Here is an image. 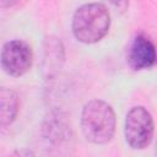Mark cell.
I'll list each match as a JSON object with an SVG mask.
<instances>
[{
  "label": "cell",
  "mask_w": 157,
  "mask_h": 157,
  "mask_svg": "<svg viewBox=\"0 0 157 157\" xmlns=\"http://www.w3.org/2000/svg\"><path fill=\"white\" fill-rule=\"evenodd\" d=\"M80 125L87 141L94 145H104L114 136L117 126L115 113L107 102L91 99L81 110Z\"/></svg>",
  "instance_id": "cell-1"
},
{
  "label": "cell",
  "mask_w": 157,
  "mask_h": 157,
  "mask_svg": "<svg viewBox=\"0 0 157 157\" xmlns=\"http://www.w3.org/2000/svg\"><path fill=\"white\" fill-rule=\"evenodd\" d=\"M110 27V13L101 2H90L76 9L71 21L74 37L83 44L102 40Z\"/></svg>",
  "instance_id": "cell-2"
},
{
  "label": "cell",
  "mask_w": 157,
  "mask_h": 157,
  "mask_svg": "<svg viewBox=\"0 0 157 157\" xmlns=\"http://www.w3.org/2000/svg\"><path fill=\"white\" fill-rule=\"evenodd\" d=\"M155 132V123L151 113L142 105L132 107L125 118L124 136L126 144L134 150L146 148Z\"/></svg>",
  "instance_id": "cell-3"
},
{
  "label": "cell",
  "mask_w": 157,
  "mask_h": 157,
  "mask_svg": "<svg viewBox=\"0 0 157 157\" xmlns=\"http://www.w3.org/2000/svg\"><path fill=\"white\" fill-rule=\"evenodd\" d=\"M40 134L47 146L56 151L67 148L74 137L71 123L61 110H50L44 117Z\"/></svg>",
  "instance_id": "cell-4"
},
{
  "label": "cell",
  "mask_w": 157,
  "mask_h": 157,
  "mask_svg": "<svg viewBox=\"0 0 157 157\" xmlns=\"http://www.w3.org/2000/svg\"><path fill=\"white\" fill-rule=\"evenodd\" d=\"M0 64L2 70L12 77L25 75L33 64V52L31 45L21 39L6 42L0 52Z\"/></svg>",
  "instance_id": "cell-5"
},
{
  "label": "cell",
  "mask_w": 157,
  "mask_h": 157,
  "mask_svg": "<svg viewBox=\"0 0 157 157\" xmlns=\"http://www.w3.org/2000/svg\"><path fill=\"white\" fill-rule=\"evenodd\" d=\"M42 48V75L45 80H52L58 76L65 63V48L60 38L55 36H47Z\"/></svg>",
  "instance_id": "cell-6"
},
{
  "label": "cell",
  "mask_w": 157,
  "mask_h": 157,
  "mask_svg": "<svg viewBox=\"0 0 157 157\" xmlns=\"http://www.w3.org/2000/svg\"><path fill=\"white\" fill-rule=\"evenodd\" d=\"M128 63L131 69L140 71L150 69L156 63V49L153 43L144 34H137L128 52Z\"/></svg>",
  "instance_id": "cell-7"
},
{
  "label": "cell",
  "mask_w": 157,
  "mask_h": 157,
  "mask_svg": "<svg viewBox=\"0 0 157 157\" xmlns=\"http://www.w3.org/2000/svg\"><path fill=\"white\" fill-rule=\"evenodd\" d=\"M20 112L18 94L5 86H0V128L10 126Z\"/></svg>",
  "instance_id": "cell-8"
},
{
  "label": "cell",
  "mask_w": 157,
  "mask_h": 157,
  "mask_svg": "<svg viewBox=\"0 0 157 157\" xmlns=\"http://www.w3.org/2000/svg\"><path fill=\"white\" fill-rule=\"evenodd\" d=\"M108 2H110L112 5H114L115 7H119V9H125L129 0H107Z\"/></svg>",
  "instance_id": "cell-9"
},
{
  "label": "cell",
  "mask_w": 157,
  "mask_h": 157,
  "mask_svg": "<svg viewBox=\"0 0 157 157\" xmlns=\"http://www.w3.org/2000/svg\"><path fill=\"white\" fill-rule=\"evenodd\" d=\"M20 0H0V9H9L16 5Z\"/></svg>",
  "instance_id": "cell-10"
}]
</instances>
